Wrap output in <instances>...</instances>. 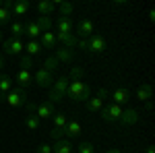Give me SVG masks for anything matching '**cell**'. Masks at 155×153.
<instances>
[{
	"label": "cell",
	"instance_id": "cell-17",
	"mask_svg": "<svg viewBox=\"0 0 155 153\" xmlns=\"http://www.w3.org/2000/svg\"><path fill=\"white\" fill-rule=\"evenodd\" d=\"M56 31L58 33H74V23L71 17H60L56 21Z\"/></svg>",
	"mask_w": 155,
	"mask_h": 153
},
{
	"label": "cell",
	"instance_id": "cell-40",
	"mask_svg": "<svg viewBox=\"0 0 155 153\" xmlns=\"http://www.w3.org/2000/svg\"><path fill=\"white\" fill-rule=\"evenodd\" d=\"M4 68V56H2V52H0V71Z\"/></svg>",
	"mask_w": 155,
	"mask_h": 153
},
{
	"label": "cell",
	"instance_id": "cell-32",
	"mask_svg": "<svg viewBox=\"0 0 155 153\" xmlns=\"http://www.w3.org/2000/svg\"><path fill=\"white\" fill-rule=\"evenodd\" d=\"M41 68H46L48 72H54L56 68H58V62H56V58H54V56H50V58L44 60V66H41Z\"/></svg>",
	"mask_w": 155,
	"mask_h": 153
},
{
	"label": "cell",
	"instance_id": "cell-28",
	"mask_svg": "<svg viewBox=\"0 0 155 153\" xmlns=\"http://www.w3.org/2000/svg\"><path fill=\"white\" fill-rule=\"evenodd\" d=\"M25 126H27L29 130L39 128V118L35 116V112H27V116H25Z\"/></svg>",
	"mask_w": 155,
	"mask_h": 153
},
{
	"label": "cell",
	"instance_id": "cell-30",
	"mask_svg": "<svg viewBox=\"0 0 155 153\" xmlns=\"http://www.w3.org/2000/svg\"><path fill=\"white\" fill-rule=\"evenodd\" d=\"M23 33H25V23H21V21L11 23V37H21Z\"/></svg>",
	"mask_w": 155,
	"mask_h": 153
},
{
	"label": "cell",
	"instance_id": "cell-36",
	"mask_svg": "<svg viewBox=\"0 0 155 153\" xmlns=\"http://www.w3.org/2000/svg\"><path fill=\"white\" fill-rule=\"evenodd\" d=\"M50 137H52L54 141H60V139H64V130H60V128H52V130H50Z\"/></svg>",
	"mask_w": 155,
	"mask_h": 153
},
{
	"label": "cell",
	"instance_id": "cell-1",
	"mask_svg": "<svg viewBox=\"0 0 155 153\" xmlns=\"http://www.w3.org/2000/svg\"><path fill=\"white\" fill-rule=\"evenodd\" d=\"M64 97H68L71 101H77V104H85V101L91 97V89H89L87 83H83V81H71Z\"/></svg>",
	"mask_w": 155,
	"mask_h": 153
},
{
	"label": "cell",
	"instance_id": "cell-44",
	"mask_svg": "<svg viewBox=\"0 0 155 153\" xmlns=\"http://www.w3.org/2000/svg\"><path fill=\"white\" fill-rule=\"evenodd\" d=\"M72 153H74V151H72Z\"/></svg>",
	"mask_w": 155,
	"mask_h": 153
},
{
	"label": "cell",
	"instance_id": "cell-27",
	"mask_svg": "<svg viewBox=\"0 0 155 153\" xmlns=\"http://www.w3.org/2000/svg\"><path fill=\"white\" fill-rule=\"evenodd\" d=\"M52 120H54V128L64 130V126L68 124V120H71V118L66 116V114H62V112H56V114L52 116Z\"/></svg>",
	"mask_w": 155,
	"mask_h": 153
},
{
	"label": "cell",
	"instance_id": "cell-38",
	"mask_svg": "<svg viewBox=\"0 0 155 153\" xmlns=\"http://www.w3.org/2000/svg\"><path fill=\"white\" fill-rule=\"evenodd\" d=\"M77 48L83 50V52H87V39H77Z\"/></svg>",
	"mask_w": 155,
	"mask_h": 153
},
{
	"label": "cell",
	"instance_id": "cell-20",
	"mask_svg": "<svg viewBox=\"0 0 155 153\" xmlns=\"http://www.w3.org/2000/svg\"><path fill=\"white\" fill-rule=\"evenodd\" d=\"M25 33H27L29 39H39L44 31H41V27L37 25V21H27V23H25Z\"/></svg>",
	"mask_w": 155,
	"mask_h": 153
},
{
	"label": "cell",
	"instance_id": "cell-35",
	"mask_svg": "<svg viewBox=\"0 0 155 153\" xmlns=\"http://www.w3.org/2000/svg\"><path fill=\"white\" fill-rule=\"evenodd\" d=\"M31 64H33V58H31V56H27V54L21 56V68H27V71H29Z\"/></svg>",
	"mask_w": 155,
	"mask_h": 153
},
{
	"label": "cell",
	"instance_id": "cell-15",
	"mask_svg": "<svg viewBox=\"0 0 155 153\" xmlns=\"http://www.w3.org/2000/svg\"><path fill=\"white\" fill-rule=\"evenodd\" d=\"M83 132V126L79 120H68V124L64 126V139H74Z\"/></svg>",
	"mask_w": 155,
	"mask_h": 153
},
{
	"label": "cell",
	"instance_id": "cell-18",
	"mask_svg": "<svg viewBox=\"0 0 155 153\" xmlns=\"http://www.w3.org/2000/svg\"><path fill=\"white\" fill-rule=\"evenodd\" d=\"M31 83H33V75H31V71H27V68H21V71L17 72V87H21V89H27Z\"/></svg>",
	"mask_w": 155,
	"mask_h": 153
},
{
	"label": "cell",
	"instance_id": "cell-14",
	"mask_svg": "<svg viewBox=\"0 0 155 153\" xmlns=\"http://www.w3.org/2000/svg\"><path fill=\"white\" fill-rule=\"evenodd\" d=\"M54 58L56 62H66V64H72L74 62V50H68V48H58L56 52H54Z\"/></svg>",
	"mask_w": 155,
	"mask_h": 153
},
{
	"label": "cell",
	"instance_id": "cell-25",
	"mask_svg": "<svg viewBox=\"0 0 155 153\" xmlns=\"http://www.w3.org/2000/svg\"><path fill=\"white\" fill-rule=\"evenodd\" d=\"M52 153H72V145L68 139H60V141H54L52 145Z\"/></svg>",
	"mask_w": 155,
	"mask_h": 153
},
{
	"label": "cell",
	"instance_id": "cell-9",
	"mask_svg": "<svg viewBox=\"0 0 155 153\" xmlns=\"http://www.w3.org/2000/svg\"><path fill=\"white\" fill-rule=\"evenodd\" d=\"M33 83H35L39 89H50V87H52V83H54L52 72H48L46 68H39V71L33 75Z\"/></svg>",
	"mask_w": 155,
	"mask_h": 153
},
{
	"label": "cell",
	"instance_id": "cell-6",
	"mask_svg": "<svg viewBox=\"0 0 155 153\" xmlns=\"http://www.w3.org/2000/svg\"><path fill=\"white\" fill-rule=\"evenodd\" d=\"M2 50H4V54H8V56L23 54L25 52V42L21 37H8L6 42H2Z\"/></svg>",
	"mask_w": 155,
	"mask_h": 153
},
{
	"label": "cell",
	"instance_id": "cell-4",
	"mask_svg": "<svg viewBox=\"0 0 155 153\" xmlns=\"http://www.w3.org/2000/svg\"><path fill=\"white\" fill-rule=\"evenodd\" d=\"M107 97H110V91H107L106 87H101V89H97L95 95H91V97L85 101V108H87L91 114H95V112H99V110L104 108V104H106Z\"/></svg>",
	"mask_w": 155,
	"mask_h": 153
},
{
	"label": "cell",
	"instance_id": "cell-2",
	"mask_svg": "<svg viewBox=\"0 0 155 153\" xmlns=\"http://www.w3.org/2000/svg\"><path fill=\"white\" fill-rule=\"evenodd\" d=\"M68 83H71V79H68L66 75L58 77L56 81L52 83V87H50V91H48V101H52L54 106H56L58 101H62L64 95H66V89H68Z\"/></svg>",
	"mask_w": 155,
	"mask_h": 153
},
{
	"label": "cell",
	"instance_id": "cell-24",
	"mask_svg": "<svg viewBox=\"0 0 155 153\" xmlns=\"http://www.w3.org/2000/svg\"><path fill=\"white\" fill-rule=\"evenodd\" d=\"M11 8H12V2L4 0V2H2V6H0V25L11 23V17H12Z\"/></svg>",
	"mask_w": 155,
	"mask_h": 153
},
{
	"label": "cell",
	"instance_id": "cell-10",
	"mask_svg": "<svg viewBox=\"0 0 155 153\" xmlns=\"http://www.w3.org/2000/svg\"><path fill=\"white\" fill-rule=\"evenodd\" d=\"M56 114V108H54V104L52 101H41V104H37V108H35V116L39 118V122L41 120H48V118H52Z\"/></svg>",
	"mask_w": 155,
	"mask_h": 153
},
{
	"label": "cell",
	"instance_id": "cell-31",
	"mask_svg": "<svg viewBox=\"0 0 155 153\" xmlns=\"http://www.w3.org/2000/svg\"><path fill=\"white\" fill-rule=\"evenodd\" d=\"M60 17H71L72 11H74V6H72L71 2H60Z\"/></svg>",
	"mask_w": 155,
	"mask_h": 153
},
{
	"label": "cell",
	"instance_id": "cell-41",
	"mask_svg": "<svg viewBox=\"0 0 155 153\" xmlns=\"http://www.w3.org/2000/svg\"><path fill=\"white\" fill-rule=\"evenodd\" d=\"M106 153H122V151H120V149H107Z\"/></svg>",
	"mask_w": 155,
	"mask_h": 153
},
{
	"label": "cell",
	"instance_id": "cell-26",
	"mask_svg": "<svg viewBox=\"0 0 155 153\" xmlns=\"http://www.w3.org/2000/svg\"><path fill=\"white\" fill-rule=\"evenodd\" d=\"M12 89V79L11 75H0V99H4V95Z\"/></svg>",
	"mask_w": 155,
	"mask_h": 153
},
{
	"label": "cell",
	"instance_id": "cell-43",
	"mask_svg": "<svg viewBox=\"0 0 155 153\" xmlns=\"http://www.w3.org/2000/svg\"><path fill=\"white\" fill-rule=\"evenodd\" d=\"M2 2H4V0H0V6H2Z\"/></svg>",
	"mask_w": 155,
	"mask_h": 153
},
{
	"label": "cell",
	"instance_id": "cell-21",
	"mask_svg": "<svg viewBox=\"0 0 155 153\" xmlns=\"http://www.w3.org/2000/svg\"><path fill=\"white\" fill-rule=\"evenodd\" d=\"M39 44L44 50H54L56 48V33L54 31H44L41 37H39Z\"/></svg>",
	"mask_w": 155,
	"mask_h": 153
},
{
	"label": "cell",
	"instance_id": "cell-42",
	"mask_svg": "<svg viewBox=\"0 0 155 153\" xmlns=\"http://www.w3.org/2000/svg\"><path fill=\"white\" fill-rule=\"evenodd\" d=\"M0 42H2V31H0Z\"/></svg>",
	"mask_w": 155,
	"mask_h": 153
},
{
	"label": "cell",
	"instance_id": "cell-5",
	"mask_svg": "<svg viewBox=\"0 0 155 153\" xmlns=\"http://www.w3.org/2000/svg\"><path fill=\"white\" fill-rule=\"evenodd\" d=\"M27 91L21 89V87H12L8 93L4 95V101L8 104L11 108H21V106H27Z\"/></svg>",
	"mask_w": 155,
	"mask_h": 153
},
{
	"label": "cell",
	"instance_id": "cell-13",
	"mask_svg": "<svg viewBox=\"0 0 155 153\" xmlns=\"http://www.w3.org/2000/svg\"><path fill=\"white\" fill-rule=\"evenodd\" d=\"M60 4V0H56V2H50V0H39L35 4V8L39 11V17H50L52 12L56 11V6Z\"/></svg>",
	"mask_w": 155,
	"mask_h": 153
},
{
	"label": "cell",
	"instance_id": "cell-33",
	"mask_svg": "<svg viewBox=\"0 0 155 153\" xmlns=\"http://www.w3.org/2000/svg\"><path fill=\"white\" fill-rule=\"evenodd\" d=\"M35 21H37V25L41 27V31H52V21H50V17H37Z\"/></svg>",
	"mask_w": 155,
	"mask_h": 153
},
{
	"label": "cell",
	"instance_id": "cell-29",
	"mask_svg": "<svg viewBox=\"0 0 155 153\" xmlns=\"http://www.w3.org/2000/svg\"><path fill=\"white\" fill-rule=\"evenodd\" d=\"M83 75H85V68L83 66H72L71 68V72L66 75L71 81H83Z\"/></svg>",
	"mask_w": 155,
	"mask_h": 153
},
{
	"label": "cell",
	"instance_id": "cell-8",
	"mask_svg": "<svg viewBox=\"0 0 155 153\" xmlns=\"http://www.w3.org/2000/svg\"><path fill=\"white\" fill-rule=\"evenodd\" d=\"M106 48H107V42L101 35H97V33H93V35L87 39V52L89 54H101Z\"/></svg>",
	"mask_w": 155,
	"mask_h": 153
},
{
	"label": "cell",
	"instance_id": "cell-37",
	"mask_svg": "<svg viewBox=\"0 0 155 153\" xmlns=\"http://www.w3.org/2000/svg\"><path fill=\"white\" fill-rule=\"evenodd\" d=\"M35 153H52V145H46V143H41L39 147L35 149Z\"/></svg>",
	"mask_w": 155,
	"mask_h": 153
},
{
	"label": "cell",
	"instance_id": "cell-12",
	"mask_svg": "<svg viewBox=\"0 0 155 153\" xmlns=\"http://www.w3.org/2000/svg\"><path fill=\"white\" fill-rule=\"evenodd\" d=\"M141 120V114L134 110V108H126L124 112H122V118H120V124H124V126H134L137 122Z\"/></svg>",
	"mask_w": 155,
	"mask_h": 153
},
{
	"label": "cell",
	"instance_id": "cell-23",
	"mask_svg": "<svg viewBox=\"0 0 155 153\" xmlns=\"http://www.w3.org/2000/svg\"><path fill=\"white\" fill-rule=\"evenodd\" d=\"M29 8H31V4H29L27 0H19V2H12V8H11V12L15 15V17H25Z\"/></svg>",
	"mask_w": 155,
	"mask_h": 153
},
{
	"label": "cell",
	"instance_id": "cell-11",
	"mask_svg": "<svg viewBox=\"0 0 155 153\" xmlns=\"http://www.w3.org/2000/svg\"><path fill=\"white\" fill-rule=\"evenodd\" d=\"M110 99H112L114 104H118V106L124 108L128 101H130V91H128L126 87H118V89H114V91H112Z\"/></svg>",
	"mask_w": 155,
	"mask_h": 153
},
{
	"label": "cell",
	"instance_id": "cell-19",
	"mask_svg": "<svg viewBox=\"0 0 155 153\" xmlns=\"http://www.w3.org/2000/svg\"><path fill=\"white\" fill-rule=\"evenodd\" d=\"M151 95H153V87L149 85V83H143L139 89H137V93H134V97L141 101V104H147V101H151Z\"/></svg>",
	"mask_w": 155,
	"mask_h": 153
},
{
	"label": "cell",
	"instance_id": "cell-3",
	"mask_svg": "<svg viewBox=\"0 0 155 153\" xmlns=\"http://www.w3.org/2000/svg\"><path fill=\"white\" fill-rule=\"evenodd\" d=\"M122 112H124L122 106L114 104V101H107V104H104V108L99 110V116H101L104 122L116 124V122H120V118H122Z\"/></svg>",
	"mask_w": 155,
	"mask_h": 153
},
{
	"label": "cell",
	"instance_id": "cell-16",
	"mask_svg": "<svg viewBox=\"0 0 155 153\" xmlns=\"http://www.w3.org/2000/svg\"><path fill=\"white\" fill-rule=\"evenodd\" d=\"M62 44V48L74 50L77 48V35L74 33H56V44Z\"/></svg>",
	"mask_w": 155,
	"mask_h": 153
},
{
	"label": "cell",
	"instance_id": "cell-7",
	"mask_svg": "<svg viewBox=\"0 0 155 153\" xmlns=\"http://www.w3.org/2000/svg\"><path fill=\"white\" fill-rule=\"evenodd\" d=\"M74 35L79 37V39H89V37L93 35V31H95V25H93V21H89V19H81L79 23H77V27H74Z\"/></svg>",
	"mask_w": 155,
	"mask_h": 153
},
{
	"label": "cell",
	"instance_id": "cell-34",
	"mask_svg": "<svg viewBox=\"0 0 155 153\" xmlns=\"http://www.w3.org/2000/svg\"><path fill=\"white\" fill-rule=\"evenodd\" d=\"M93 151H95L93 143H81V145L77 147V153H93Z\"/></svg>",
	"mask_w": 155,
	"mask_h": 153
},
{
	"label": "cell",
	"instance_id": "cell-39",
	"mask_svg": "<svg viewBox=\"0 0 155 153\" xmlns=\"http://www.w3.org/2000/svg\"><path fill=\"white\" fill-rule=\"evenodd\" d=\"M145 153H155V147H153V145H149V147L145 149Z\"/></svg>",
	"mask_w": 155,
	"mask_h": 153
},
{
	"label": "cell",
	"instance_id": "cell-22",
	"mask_svg": "<svg viewBox=\"0 0 155 153\" xmlns=\"http://www.w3.org/2000/svg\"><path fill=\"white\" fill-rule=\"evenodd\" d=\"M25 52H27V56H39L41 52H44V48L39 44V39H27L25 42Z\"/></svg>",
	"mask_w": 155,
	"mask_h": 153
}]
</instances>
